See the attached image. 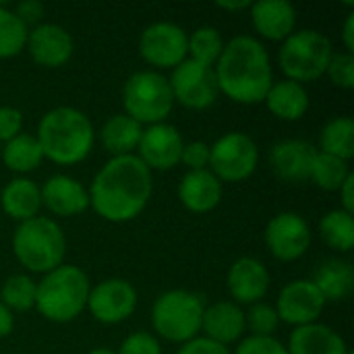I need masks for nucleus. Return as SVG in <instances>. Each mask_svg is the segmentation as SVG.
Here are the masks:
<instances>
[{
	"instance_id": "ea45409f",
	"label": "nucleus",
	"mask_w": 354,
	"mask_h": 354,
	"mask_svg": "<svg viewBox=\"0 0 354 354\" xmlns=\"http://www.w3.org/2000/svg\"><path fill=\"white\" fill-rule=\"evenodd\" d=\"M23 133V112L15 106H0V145Z\"/></svg>"
},
{
	"instance_id": "6ab92c4d",
	"label": "nucleus",
	"mask_w": 354,
	"mask_h": 354,
	"mask_svg": "<svg viewBox=\"0 0 354 354\" xmlns=\"http://www.w3.org/2000/svg\"><path fill=\"white\" fill-rule=\"evenodd\" d=\"M317 153V147L303 139H282L270 149V168L282 180L290 185H301L309 180L311 162Z\"/></svg>"
},
{
	"instance_id": "37998d69",
	"label": "nucleus",
	"mask_w": 354,
	"mask_h": 354,
	"mask_svg": "<svg viewBox=\"0 0 354 354\" xmlns=\"http://www.w3.org/2000/svg\"><path fill=\"white\" fill-rule=\"evenodd\" d=\"M354 174H351L344 183H342V187L338 189V195H340V201H342V209L344 212H348V214H353L354 212Z\"/></svg>"
},
{
	"instance_id": "2eb2a0df",
	"label": "nucleus",
	"mask_w": 354,
	"mask_h": 354,
	"mask_svg": "<svg viewBox=\"0 0 354 354\" xmlns=\"http://www.w3.org/2000/svg\"><path fill=\"white\" fill-rule=\"evenodd\" d=\"M185 139L180 131L170 122H158L143 127L135 156L153 172H166L180 164Z\"/></svg>"
},
{
	"instance_id": "9b49d317",
	"label": "nucleus",
	"mask_w": 354,
	"mask_h": 354,
	"mask_svg": "<svg viewBox=\"0 0 354 354\" xmlns=\"http://www.w3.org/2000/svg\"><path fill=\"white\" fill-rule=\"evenodd\" d=\"M189 33L172 21L149 23L139 35V54L141 58L156 68H174L187 60Z\"/></svg>"
},
{
	"instance_id": "a878e982",
	"label": "nucleus",
	"mask_w": 354,
	"mask_h": 354,
	"mask_svg": "<svg viewBox=\"0 0 354 354\" xmlns=\"http://www.w3.org/2000/svg\"><path fill=\"white\" fill-rule=\"evenodd\" d=\"M315 288L322 292L326 303H340L353 295L354 288V268L346 259H328L324 261L315 274L313 280Z\"/></svg>"
},
{
	"instance_id": "0eeeda50",
	"label": "nucleus",
	"mask_w": 354,
	"mask_h": 354,
	"mask_svg": "<svg viewBox=\"0 0 354 354\" xmlns=\"http://www.w3.org/2000/svg\"><path fill=\"white\" fill-rule=\"evenodd\" d=\"M334 52L332 39L326 33L317 29H299L280 44L278 64L286 79L305 85L326 75Z\"/></svg>"
},
{
	"instance_id": "423d86ee",
	"label": "nucleus",
	"mask_w": 354,
	"mask_h": 354,
	"mask_svg": "<svg viewBox=\"0 0 354 354\" xmlns=\"http://www.w3.org/2000/svg\"><path fill=\"white\" fill-rule=\"evenodd\" d=\"M205 303L203 297L191 290L174 288L162 292L151 305V328L156 338H164L174 344H185L201 336Z\"/></svg>"
},
{
	"instance_id": "4be33fe9",
	"label": "nucleus",
	"mask_w": 354,
	"mask_h": 354,
	"mask_svg": "<svg viewBox=\"0 0 354 354\" xmlns=\"http://www.w3.org/2000/svg\"><path fill=\"white\" fill-rule=\"evenodd\" d=\"M224 185L205 170H187L178 183V201L193 214H207L222 201Z\"/></svg>"
},
{
	"instance_id": "aec40b11",
	"label": "nucleus",
	"mask_w": 354,
	"mask_h": 354,
	"mask_svg": "<svg viewBox=\"0 0 354 354\" xmlns=\"http://www.w3.org/2000/svg\"><path fill=\"white\" fill-rule=\"evenodd\" d=\"M245 311L232 301H218L203 311L201 319V336L222 344L232 346L245 338Z\"/></svg>"
},
{
	"instance_id": "5701e85b",
	"label": "nucleus",
	"mask_w": 354,
	"mask_h": 354,
	"mask_svg": "<svg viewBox=\"0 0 354 354\" xmlns=\"http://www.w3.org/2000/svg\"><path fill=\"white\" fill-rule=\"evenodd\" d=\"M288 354H351L344 338L326 324H309L290 332Z\"/></svg>"
},
{
	"instance_id": "412c9836",
	"label": "nucleus",
	"mask_w": 354,
	"mask_h": 354,
	"mask_svg": "<svg viewBox=\"0 0 354 354\" xmlns=\"http://www.w3.org/2000/svg\"><path fill=\"white\" fill-rule=\"evenodd\" d=\"M251 25L268 41H284L297 25V8L288 0H257L249 8Z\"/></svg>"
},
{
	"instance_id": "ddd939ff",
	"label": "nucleus",
	"mask_w": 354,
	"mask_h": 354,
	"mask_svg": "<svg viewBox=\"0 0 354 354\" xmlns=\"http://www.w3.org/2000/svg\"><path fill=\"white\" fill-rule=\"evenodd\" d=\"M263 241L270 255L278 261H297L311 247V228L301 214L280 212L266 224Z\"/></svg>"
},
{
	"instance_id": "c03bdc74",
	"label": "nucleus",
	"mask_w": 354,
	"mask_h": 354,
	"mask_svg": "<svg viewBox=\"0 0 354 354\" xmlns=\"http://www.w3.org/2000/svg\"><path fill=\"white\" fill-rule=\"evenodd\" d=\"M342 44H344V52L353 54L354 52V10L346 15L344 27H342Z\"/></svg>"
},
{
	"instance_id": "7c9ffc66",
	"label": "nucleus",
	"mask_w": 354,
	"mask_h": 354,
	"mask_svg": "<svg viewBox=\"0 0 354 354\" xmlns=\"http://www.w3.org/2000/svg\"><path fill=\"white\" fill-rule=\"evenodd\" d=\"M353 174L348 162L336 158V156H330V153H324L317 149L313 162H311V170H309V180L319 187L322 191H328V193H338V189L342 187V183Z\"/></svg>"
},
{
	"instance_id": "9d476101",
	"label": "nucleus",
	"mask_w": 354,
	"mask_h": 354,
	"mask_svg": "<svg viewBox=\"0 0 354 354\" xmlns=\"http://www.w3.org/2000/svg\"><path fill=\"white\" fill-rule=\"evenodd\" d=\"M168 83L174 104H180L189 110H205L214 106L220 95L214 66L199 64L191 58L172 68Z\"/></svg>"
},
{
	"instance_id": "2f4dec72",
	"label": "nucleus",
	"mask_w": 354,
	"mask_h": 354,
	"mask_svg": "<svg viewBox=\"0 0 354 354\" xmlns=\"http://www.w3.org/2000/svg\"><path fill=\"white\" fill-rule=\"evenodd\" d=\"M37 282L27 274H12L0 288V303L10 313H27L35 309Z\"/></svg>"
},
{
	"instance_id": "4468645a",
	"label": "nucleus",
	"mask_w": 354,
	"mask_h": 354,
	"mask_svg": "<svg viewBox=\"0 0 354 354\" xmlns=\"http://www.w3.org/2000/svg\"><path fill=\"white\" fill-rule=\"evenodd\" d=\"M326 305L328 303L311 280H292L278 292L274 309L280 324L303 328L309 324H317Z\"/></svg>"
},
{
	"instance_id": "1a4fd4ad",
	"label": "nucleus",
	"mask_w": 354,
	"mask_h": 354,
	"mask_svg": "<svg viewBox=\"0 0 354 354\" xmlns=\"http://www.w3.org/2000/svg\"><path fill=\"white\" fill-rule=\"evenodd\" d=\"M259 164L255 139L243 131H228L209 145V172L224 183L247 180Z\"/></svg>"
},
{
	"instance_id": "a18cd8bd",
	"label": "nucleus",
	"mask_w": 354,
	"mask_h": 354,
	"mask_svg": "<svg viewBox=\"0 0 354 354\" xmlns=\"http://www.w3.org/2000/svg\"><path fill=\"white\" fill-rule=\"evenodd\" d=\"M15 328V315L0 303V340L10 336Z\"/></svg>"
},
{
	"instance_id": "a19ab883",
	"label": "nucleus",
	"mask_w": 354,
	"mask_h": 354,
	"mask_svg": "<svg viewBox=\"0 0 354 354\" xmlns=\"http://www.w3.org/2000/svg\"><path fill=\"white\" fill-rule=\"evenodd\" d=\"M12 12L23 21V25H25L27 29H31V27H35V25L41 23L46 8H44V4H41L39 0H23V2H19V4H15Z\"/></svg>"
},
{
	"instance_id": "c85d7f7f",
	"label": "nucleus",
	"mask_w": 354,
	"mask_h": 354,
	"mask_svg": "<svg viewBox=\"0 0 354 354\" xmlns=\"http://www.w3.org/2000/svg\"><path fill=\"white\" fill-rule=\"evenodd\" d=\"M319 151L351 162L354 156V120L351 116H334L319 131Z\"/></svg>"
},
{
	"instance_id": "f257e3e1",
	"label": "nucleus",
	"mask_w": 354,
	"mask_h": 354,
	"mask_svg": "<svg viewBox=\"0 0 354 354\" xmlns=\"http://www.w3.org/2000/svg\"><path fill=\"white\" fill-rule=\"evenodd\" d=\"M89 207L112 224H124L141 216L153 193L151 170L133 153L110 158L93 176Z\"/></svg>"
},
{
	"instance_id": "39448f33",
	"label": "nucleus",
	"mask_w": 354,
	"mask_h": 354,
	"mask_svg": "<svg viewBox=\"0 0 354 354\" xmlns=\"http://www.w3.org/2000/svg\"><path fill=\"white\" fill-rule=\"evenodd\" d=\"M12 253L27 272L44 276L64 263L66 239L56 220L35 216L15 228Z\"/></svg>"
},
{
	"instance_id": "de8ad7c7",
	"label": "nucleus",
	"mask_w": 354,
	"mask_h": 354,
	"mask_svg": "<svg viewBox=\"0 0 354 354\" xmlns=\"http://www.w3.org/2000/svg\"><path fill=\"white\" fill-rule=\"evenodd\" d=\"M87 354H116V351H112V348H104V346H97V348L89 351Z\"/></svg>"
},
{
	"instance_id": "f704fd0d",
	"label": "nucleus",
	"mask_w": 354,
	"mask_h": 354,
	"mask_svg": "<svg viewBox=\"0 0 354 354\" xmlns=\"http://www.w3.org/2000/svg\"><path fill=\"white\" fill-rule=\"evenodd\" d=\"M278 326V313L268 303H255L245 311V328L249 336H274Z\"/></svg>"
},
{
	"instance_id": "49530a36",
	"label": "nucleus",
	"mask_w": 354,
	"mask_h": 354,
	"mask_svg": "<svg viewBox=\"0 0 354 354\" xmlns=\"http://www.w3.org/2000/svg\"><path fill=\"white\" fill-rule=\"evenodd\" d=\"M251 0H220L216 2L218 8L228 10V12H241V10H249L251 8Z\"/></svg>"
},
{
	"instance_id": "f03ea898",
	"label": "nucleus",
	"mask_w": 354,
	"mask_h": 354,
	"mask_svg": "<svg viewBox=\"0 0 354 354\" xmlns=\"http://www.w3.org/2000/svg\"><path fill=\"white\" fill-rule=\"evenodd\" d=\"M220 93L228 100L255 106L263 104L268 89L274 83V68L266 46L253 35H234L224 44V50L214 64Z\"/></svg>"
},
{
	"instance_id": "e433bc0d",
	"label": "nucleus",
	"mask_w": 354,
	"mask_h": 354,
	"mask_svg": "<svg viewBox=\"0 0 354 354\" xmlns=\"http://www.w3.org/2000/svg\"><path fill=\"white\" fill-rule=\"evenodd\" d=\"M232 354H288L286 344H282L274 336H247L243 338Z\"/></svg>"
},
{
	"instance_id": "58836bf2",
	"label": "nucleus",
	"mask_w": 354,
	"mask_h": 354,
	"mask_svg": "<svg viewBox=\"0 0 354 354\" xmlns=\"http://www.w3.org/2000/svg\"><path fill=\"white\" fill-rule=\"evenodd\" d=\"M180 164L187 166V170H205L209 166V143L205 141L185 143L180 153Z\"/></svg>"
},
{
	"instance_id": "bb28decb",
	"label": "nucleus",
	"mask_w": 354,
	"mask_h": 354,
	"mask_svg": "<svg viewBox=\"0 0 354 354\" xmlns=\"http://www.w3.org/2000/svg\"><path fill=\"white\" fill-rule=\"evenodd\" d=\"M141 133L143 127L122 112V114H112L104 120L100 129V141L112 158L133 156L137 151Z\"/></svg>"
},
{
	"instance_id": "09e8293b",
	"label": "nucleus",
	"mask_w": 354,
	"mask_h": 354,
	"mask_svg": "<svg viewBox=\"0 0 354 354\" xmlns=\"http://www.w3.org/2000/svg\"><path fill=\"white\" fill-rule=\"evenodd\" d=\"M351 354H354V353H353V351H351Z\"/></svg>"
},
{
	"instance_id": "72a5a7b5",
	"label": "nucleus",
	"mask_w": 354,
	"mask_h": 354,
	"mask_svg": "<svg viewBox=\"0 0 354 354\" xmlns=\"http://www.w3.org/2000/svg\"><path fill=\"white\" fill-rule=\"evenodd\" d=\"M29 29L23 21L8 8L4 2L0 4V60L12 58L25 50Z\"/></svg>"
},
{
	"instance_id": "473e14b6",
	"label": "nucleus",
	"mask_w": 354,
	"mask_h": 354,
	"mask_svg": "<svg viewBox=\"0 0 354 354\" xmlns=\"http://www.w3.org/2000/svg\"><path fill=\"white\" fill-rule=\"evenodd\" d=\"M224 37L222 33L212 27V25H201L195 31L189 33V44H187V58L214 66L224 50Z\"/></svg>"
},
{
	"instance_id": "c9c22d12",
	"label": "nucleus",
	"mask_w": 354,
	"mask_h": 354,
	"mask_svg": "<svg viewBox=\"0 0 354 354\" xmlns=\"http://www.w3.org/2000/svg\"><path fill=\"white\" fill-rule=\"evenodd\" d=\"M326 75L330 81L340 89H353L354 87V56L348 52H334L330 58V64L326 68Z\"/></svg>"
},
{
	"instance_id": "7ed1b4c3",
	"label": "nucleus",
	"mask_w": 354,
	"mask_h": 354,
	"mask_svg": "<svg viewBox=\"0 0 354 354\" xmlns=\"http://www.w3.org/2000/svg\"><path fill=\"white\" fill-rule=\"evenodd\" d=\"M95 129L89 116L73 106H56L48 110L35 131L44 160L58 166L81 164L95 145Z\"/></svg>"
},
{
	"instance_id": "f3484780",
	"label": "nucleus",
	"mask_w": 354,
	"mask_h": 354,
	"mask_svg": "<svg viewBox=\"0 0 354 354\" xmlns=\"http://www.w3.org/2000/svg\"><path fill=\"white\" fill-rule=\"evenodd\" d=\"M272 284V276L268 266L257 257H239L228 274H226V288L232 303L241 305H255L266 299Z\"/></svg>"
},
{
	"instance_id": "4c0bfd02",
	"label": "nucleus",
	"mask_w": 354,
	"mask_h": 354,
	"mask_svg": "<svg viewBox=\"0 0 354 354\" xmlns=\"http://www.w3.org/2000/svg\"><path fill=\"white\" fill-rule=\"evenodd\" d=\"M116 354H162V344L151 332H133L122 340Z\"/></svg>"
},
{
	"instance_id": "dca6fc26",
	"label": "nucleus",
	"mask_w": 354,
	"mask_h": 354,
	"mask_svg": "<svg viewBox=\"0 0 354 354\" xmlns=\"http://www.w3.org/2000/svg\"><path fill=\"white\" fill-rule=\"evenodd\" d=\"M25 50L31 60L44 68H60L64 66L75 52V41L68 29L58 23H39L29 29Z\"/></svg>"
},
{
	"instance_id": "c756f323",
	"label": "nucleus",
	"mask_w": 354,
	"mask_h": 354,
	"mask_svg": "<svg viewBox=\"0 0 354 354\" xmlns=\"http://www.w3.org/2000/svg\"><path fill=\"white\" fill-rule=\"evenodd\" d=\"M319 234L324 243L338 251L348 253L354 247V218L353 214L344 212L342 207L330 209L319 222Z\"/></svg>"
},
{
	"instance_id": "b1692460",
	"label": "nucleus",
	"mask_w": 354,
	"mask_h": 354,
	"mask_svg": "<svg viewBox=\"0 0 354 354\" xmlns=\"http://www.w3.org/2000/svg\"><path fill=\"white\" fill-rule=\"evenodd\" d=\"M263 104L276 118L295 122L307 114L311 100H309V91L305 85L290 81V79H282V81L272 83V87L268 89L263 97Z\"/></svg>"
},
{
	"instance_id": "6e6552de",
	"label": "nucleus",
	"mask_w": 354,
	"mask_h": 354,
	"mask_svg": "<svg viewBox=\"0 0 354 354\" xmlns=\"http://www.w3.org/2000/svg\"><path fill=\"white\" fill-rule=\"evenodd\" d=\"M122 108L124 114L141 127L166 122L174 108L168 77H164L160 71L133 73L122 85Z\"/></svg>"
},
{
	"instance_id": "79ce46f5",
	"label": "nucleus",
	"mask_w": 354,
	"mask_h": 354,
	"mask_svg": "<svg viewBox=\"0 0 354 354\" xmlns=\"http://www.w3.org/2000/svg\"><path fill=\"white\" fill-rule=\"evenodd\" d=\"M176 354H232L230 348L222 346V344H216L203 336H197L185 344H180V348L176 351Z\"/></svg>"
},
{
	"instance_id": "20e7f679",
	"label": "nucleus",
	"mask_w": 354,
	"mask_h": 354,
	"mask_svg": "<svg viewBox=\"0 0 354 354\" xmlns=\"http://www.w3.org/2000/svg\"><path fill=\"white\" fill-rule=\"evenodd\" d=\"M89 290L87 274L79 266L62 263L39 278L35 309L52 324H68L87 309Z\"/></svg>"
},
{
	"instance_id": "f8f14e48",
	"label": "nucleus",
	"mask_w": 354,
	"mask_h": 354,
	"mask_svg": "<svg viewBox=\"0 0 354 354\" xmlns=\"http://www.w3.org/2000/svg\"><path fill=\"white\" fill-rule=\"evenodd\" d=\"M139 303L137 288L124 278H108L91 286L87 299V311L104 326H116L127 322Z\"/></svg>"
},
{
	"instance_id": "cd10ccee",
	"label": "nucleus",
	"mask_w": 354,
	"mask_h": 354,
	"mask_svg": "<svg viewBox=\"0 0 354 354\" xmlns=\"http://www.w3.org/2000/svg\"><path fill=\"white\" fill-rule=\"evenodd\" d=\"M0 160L10 172L25 176L35 168H39V164L44 162V153L35 135L21 133L15 139L0 145Z\"/></svg>"
},
{
	"instance_id": "393cba45",
	"label": "nucleus",
	"mask_w": 354,
	"mask_h": 354,
	"mask_svg": "<svg viewBox=\"0 0 354 354\" xmlns=\"http://www.w3.org/2000/svg\"><path fill=\"white\" fill-rule=\"evenodd\" d=\"M0 207L8 218L17 222H25L39 216L41 209L39 185L27 176H15L0 191Z\"/></svg>"
},
{
	"instance_id": "a211bd4d",
	"label": "nucleus",
	"mask_w": 354,
	"mask_h": 354,
	"mask_svg": "<svg viewBox=\"0 0 354 354\" xmlns=\"http://www.w3.org/2000/svg\"><path fill=\"white\" fill-rule=\"evenodd\" d=\"M41 207L58 218H73L81 216L89 207V193L87 187L68 176V174H52L39 187Z\"/></svg>"
}]
</instances>
